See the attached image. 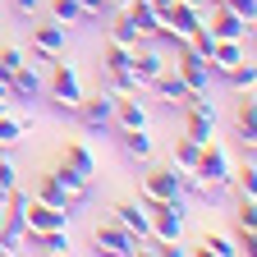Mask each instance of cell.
Returning a JSON list of instances; mask_svg holds the SVG:
<instances>
[{"instance_id":"cell-10","label":"cell","mask_w":257,"mask_h":257,"mask_svg":"<svg viewBox=\"0 0 257 257\" xmlns=\"http://www.w3.org/2000/svg\"><path fill=\"white\" fill-rule=\"evenodd\" d=\"M23 225H28V234H42V230H69V211H60V207H46L32 198L23 207Z\"/></svg>"},{"instance_id":"cell-32","label":"cell","mask_w":257,"mask_h":257,"mask_svg":"<svg viewBox=\"0 0 257 257\" xmlns=\"http://www.w3.org/2000/svg\"><path fill=\"white\" fill-rule=\"evenodd\" d=\"M110 42H119V46H143V37H138V28H134V19H128V14L110 28Z\"/></svg>"},{"instance_id":"cell-23","label":"cell","mask_w":257,"mask_h":257,"mask_svg":"<svg viewBox=\"0 0 257 257\" xmlns=\"http://www.w3.org/2000/svg\"><path fill=\"white\" fill-rule=\"evenodd\" d=\"M230 184L239 188V198H257V161H252V152H248V161H243V166H234Z\"/></svg>"},{"instance_id":"cell-20","label":"cell","mask_w":257,"mask_h":257,"mask_svg":"<svg viewBox=\"0 0 257 257\" xmlns=\"http://www.w3.org/2000/svg\"><path fill=\"white\" fill-rule=\"evenodd\" d=\"M119 147H124V156H134V161H152L156 156V143L147 138V128H119Z\"/></svg>"},{"instance_id":"cell-8","label":"cell","mask_w":257,"mask_h":257,"mask_svg":"<svg viewBox=\"0 0 257 257\" xmlns=\"http://www.w3.org/2000/svg\"><path fill=\"white\" fill-rule=\"evenodd\" d=\"M207 28H211L216 42H243L248 32H252V23H248L243 14H234V10H225L220 0L211 5V23H207Z\"/></svg>"},{"instance_id":"cell-24","label":"cell","mask_w":257,"mask_h":257,"mask_svg":"<svg viewBox=\"0 0 257 257\" xmlns=\"http://www.w3.org/2000/svg\"><path fill=\"white\" fill-rule=\"evenodd\" d=\"M28 138V119H14L10 110L0 115V152H10V147H19Z\"/></svg>"},{"instance_id":"cell-7","label":"cell","mask_w":257,"mask_h":257,"mask_svg":"<svg viewBox=\"0 0 257 257\" xmlns=\"http://www.w3.org/2000/svg\"><path fill=\"white\" fill-rule=\"evenodd\" d=\"M92 239H96V248H101V252H115V257H138V252H143V243L128 234L119 220L96 225V234H92Z\"/></svg>"},{"instance_id":"cell-4","label":"cell","mask_w":257,"mask_h":257,"mask_svg":"<svg viewBox=\"0 0 257 257\" xmlns=\"http://www.w3.org/2000/svg\"><path fill=\"white\" fill-rule=\"evenodd\" d=\"M115 101H119V96L106 87V92H96V96H83L74 115L83 119V128H87V134H106V128L115 124Z\"/></svg>"},{"instance_id":"cell-28","label":"cell","mask_w":257,"mask_h":257,"mask_svg":"<svg viewBox=\"0 0 257 257\" xmlns=\"http://www.w3.org/2000/svg\"><path fill=\"white\" fill-rule=\"evenodd\" d=\"M134 51H138V46H119V42H110V46H106V55H101L106 74H115V69H128V64H134Z\"/></svg>"},{"instance_id":"cell-21","label":"cell","mask_w":257,"mask_h":257,"mask_svg":"<svg viewBox=\"0 0 257 257\" xmlns=\"http://www.w3.org/2000/svg\"><path fill=\"white\" fill-rule=\"evenodd\" d=\"M115 128H147V106L138 96H119L115 101Z\"/></svg>"},{"instance_id":"cell-19","label":"cell","mask_w":257,"mask_h":257,"mask_svg":"<svg viewBox=\"0 0 257 257\" xmlns=\"http://www.w3.org/2000/svg\"><path fill=\"white\" fill-rule=\"evenodd\" d=\"M234 124H239V138H243V147L252 152V143H257V101H252V92H243V96H239Z\"/></svg>"},{"instance_id":"cell-18","label":"cell","mask_w":257,"mask_h":257,"mask_svg":"<svg viewBox=\"0 0 257 257\" xmlns=\"http://www.w3.org/2000/svg\"><path fill=\"white\" fill-rule=\"evenodd\" d=\"M128 19H134V28H138V37L143 42H152V37H161V10H152V5H143V0H134V5L124 10Z\"/></svg>"},{"instance_id":"cell-16","label":"cell","mask_w":257,"mask_h":257,"mask_svg":"<svg viewBox=\"0 0 257 257\" xmlns=\"http://www.w3.org/2000/svg\"><path fill=\"white\" fill-rule=\"evenodd\" d=\"M32 198H37V202H46V207H60V211H69V216L78 211V207H74V198L60 188V179H55V175H42V179H37V188H32Z\"/></svg>"},{"instance_id":"cell-30","label":"cell","mask_w":257,"mask_h":257,"mask_svg":"<svg viewBox=\"0 0 257 257\" xmlns=\"http://www.w3.org/2000/svg\"><path fill=\"white\" fill-rule=\"evenodd\" d=\"M225 78H230L239 92H252V83H257V64H252V60H239V64H234V69L225 74Z\"/></svg>"},{"instance_id":"cell-13","label":"cell","mask_w":257,"mask_h":257,"mask_svg":"<svg viewBox=\"0 0 257 257\" xmlns=\"http://www.w3.org/2000/svg\"><path fill=\"white\" fill-rule=\"evenodd\" d=\"M128 69H134V78H138L143 87H152L161 74L170 69V60L161 55V51H143V46H138V51H134V64H128Z\"/></svg>"},{"instance_id":"cell-27","label":"cell","mask_w":257,"mask_h":257,"mask_svg":"<svg viewBox=\"0 0 257 257\" xmlns=\"http://www.w3.org/2000/svg\"><path fill=\"white\" fill-rule=\"evenodd\" d=\"M198 156H202V143L179 138V143H175V161H170V166H175V170H193V166H198Z\"/></svg>"},{"instance_id":"cell-3","label":"cell","mask_w":257,"mask_h":257,"mask_svg":"<svg viewBox=\"0 0 257 257\" xmlns=\"http://www.w3.org/2000/svg\"><path fill=\"white\" fill-rule=\"evenodd\" d=\"M193 175H198L202 184H211V188H225L230 175H234V161H230V152L211 138V143H202V156H198V166H193Z\"/></svg>"},{"instance_id":"cell-15","label":"cell","mask_w":257,"mask_h":257,"mask_svg":"<svg viewBox=\"0 0 257 257\" xmlns=\"http://www.w3.org/2000/svg\"><path fill=\"white\" fill-rule=\"evenodd\" d=\"M51 175H55V179H60V188L74 198V207H83V202L92 198V179H87V175H78L74 166H64V161H60V166H55Z\"/></svg>"},{"instance_id":"cell-38","label":"cell","mask_w":257,"mask_h":257,"mask_svg":"<svg viewBox=\"0 0 257 257\" xmlns=\"http://www.w3.org/2000/svg\"><path fill=\"white\" fill-rule=\"evenodd\" d=\"M5 110H10V96H0V115H5Z\"/></svg>"},{"instance_id":"cell-5","label":"cell","mask_w":257,"mask_h":257,"mask_svg":"<svg viewBox=\"0 0 257 257\" xmlns=\"http://www.w3.org/2000/svg\"><path fill=\"white\" fill-rule=\"evenodd\" d=\"M175 74L188 83V92H211V64L193 51V46H179V55H175Z\"/></svg>"},{"instance_id":"cell-11","label":"cell","mask_w":257,"mask_h":257,"mask_svg":"<svg viewBox=\"0 0 257 257\" xmlns=\"http://www.w3.org/2000/svg\"><path fill=\"white\" fill-rule=\"evenodd\" d=\"M115 220H119L138 243H147V234H152V207H147V202H119V207H115Z\"/></svg>"},{"instance_id":"cell-36","label":"cell","mask_w":257,"mask_h":257,"mask_svg":"<svg viewBox=\"0 0 257 257\" xmlns=\"http://www.w3.org/2000/svg\"><path fill=\"white\" fill-rule=\"evenodd\" d=\"M14 10H19V14H37L42 0H14Z\"/></svg>"},{"instance_id":"cell-6","label":"cell","mask_w":257,"mask_h":257,"mask_svg":"<svg viewBox=\"0 0 257 257\" xmlns=\"http://www.w3.org/2000/svg\"><path fill=\"white\" fill-rule=\"evenodd\" d=\"M170 198H179V170L175 166H152L143 175V202L156 207V202H170Z\"/></svg>"},{"instance_id":"cell-37","label":"cell","mask_w":257,"mask_h":257,"mask_svg":"<svg viewBox=\"0 0 257 257\" xmlns=\"http://www.w3.org/2000/svg\"><path fill=\"white\" fill-rule=\"evenodd\" d=\"M184 5H198V10H211L216 0H184Z\"/></svg>"},{"instance_id":"cell-29","label":"cell","mask_w":257,"mask_h":257,"mask_svg":"<svg viewBox=\"0 0 257 257\" xmlns=\"http://www.w3.org/2000/svg\"><path fill=\"white\" fill-rule=\"evenodd\" d=\"M110 78V92L115 96H143V83L134 78V69H115V74H106Z\"/></svg>"},{"instance_id":"cell-26","label":"cell","mask_w":257,"mask_h":257,"mask_svg":"<svg viewBox=\"0 0 257 257\" xmlns=\"http://www.w3.org/2000/svg\"><path fill=\"white\" fill-rule=\"evenodd\" d=\"M28 243L37 252H69V230H42V234H28Z\"/></svg>"},{"instance_id":"cell-9","label":"cell","mask_w":257,"mask_h":257,"mask_svg":"<svg viewBox=\"0 0 257 257\" xmlns=\"http://www.w3.org/2000/svg\"><path fill=\"white\" fill-rule=\"evenodd\" d=\"M46 92V78H42V64L37 60H23L19 69L10 74V101H32V96H42Z\"/></svg>"},{"instance_id":"cell-1","label":"cell","mask_w":257,"mask_h":257,"mask_svg":"<svg viewBox=\"0 0 257 257\" xmlns=\"http://www.w3.org/2000/svg\"><path fill=\"white\" fill-rule=\"evenodd\" d=\"M184 211H188V198H170V202L152 207V234H147V243H156L152 252H184L179 248V239H184Z\"/></svg>"},{"instance_id":"cell-2","label":"cell","mask_w":257,"mask_h":257,"mask_svg":"<svg viewBox=\"0 0 257 257\" xmlns=\"http://www.w3.org/2000/svg\"><path fill=\"white\" fill-rule=\"evenodd\" d=\"M46 92H51V110H55V115H74L78 101L87 96L78 64H64V60L55 55V60H51V83H46Z\"/></svg>"},{"instance_id":"cell-14","label":"cell","mask_w":257,"mask_h":257,"mask_svg":"<svg viewBox=\"0 0 257 257\" xmlns=\"http://www.w3.org/2000/svg\"><path fill=\"white\" fill-rule=\"evenodd\" d=\"M152 92H156V96H161V101H166L170 110H175V106L184 110V106H188V96H193V92H188V83H184L175 69H166V74H161V78L152 83Z\"/></svg>"},{"instance_id":"cell-31","label":"cell","mask_w":257,"mask_h":257,"mask_svg":"<svg viewBox=\"0 0 257 257\" xmlns=\"http://www.w3.org/2000/svg\"><path fill=\"white\" fill-rule=\"evenodd\" d=\"M202 252H211V257H239V243L230 234H207L202 239Z\"/></svg>"},{"instance_id":"cell-33","label":"cell","mask_w":257,"mask_h":257,"mask_svg":"<svg viewBox=\"0 0 257 257\" xmlns=\"http://www.w3.org/2000/svg\"><path fill=\"white\" fill-rule=\"evenodd\" d=\"M220 5H225V10H234V14H243L248 23L257 19V0H220Z\"/></svg>"},{"instance_id":"cell-17","label":"cell","mask_w":257,"mask_h":257,"mask_svg":"<svg viewBox=\"0 0 257 257\" xmlns=\"http://www.w3.org/2000/svg\"><path fill=\"white\" fill-rule=\"evenodd\" d=\"M239 60H248V55H243V42H216V46H211V55H207L211 74H220V78L230 74V69H234Z\"/></svg>"},{"instance_id":"cell-34","label":"cell","mask_w":257,"mask_h":257,"mask_svg":"<svg viewBox=\"0 0 257 257\" xmlns=\"http://www.w3.org/2000/svg\"><path fill=\"white\" fill-rule=\"evenodd\" d=\"M23 60H28V55H23L19 46H5V51H0V64H5V69H10V74L19 69V64H23Z\"/></svg>"},{"instance_id":"cell-25","label":"cell","mask_w":257,"mask_h":257,"mask_svg":"<svg viewBox=\"0 0 257 257\" xmlns=\"http://www.w3.org/2000/svg\"><path fill=\"white\" fill-rule=\"evenodd\" d=\"M64 166H74L78 175H96V156L87 152V143H69V147H64Z\"/></svg>"},{"instance_id":"cell-35","label":"cell","mask_w":257,"mask_h":257,"mask_svg":"<svg viewBox=\"0 0 257 257\" xmlns=\"http://www.w3.org/2000/svg\"><path fill=\"white\" fill-rule=\"evenodd\" d=\"M83 10H87L92 19H101V14H110V5H106V0H83Z\"/></svg>"},{"instance_id":"cell-12","label":"cell","mask_w":257,"mask_h":257,"mask_svg":"<svg viewBox=\"0 0 257 257\" xmlns=\"http://www.w3.org/2000/svg\"><path fill=\"white\" fill-rule=\"evenodd\" d=\"M32 55H37V64H51L55 55H64V28L60 23L32 28Z\"/></svg>"},{"instance_id":"cell-22","label":"cell","mask_w":257,"mask_h":257,"mask_svg":"<svg viewBox=\"0 0 257 257\" xmlns=\"http://www.w3.org/2000/svg\"><path fill=\"white\" fill-rule=\"evenodd\" d=\"M51 14H55L60 28H83V23H92V14L83 10V0H51Z\"/></svg>"}]
</instances>
